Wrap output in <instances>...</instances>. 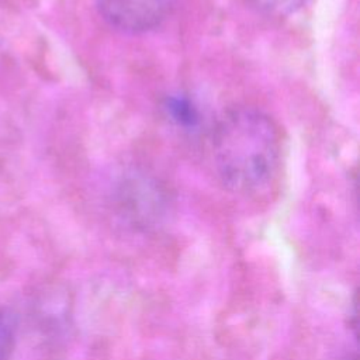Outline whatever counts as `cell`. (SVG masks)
<instances>
[{"instance_id":"5b68a950","label":"cell","mask_w":360,"mask_h":360,"mask_svg":"<svg viewBox=\"0 0 360 360\" xmlns=\"http://www.w3.org/2000/svg\"><path fill=\"white\" fill-rule=\"evenodd\" d=\"M260 11L270 15H288L302 6L305 0H250Z\"/></svg>"},{"instance_id":"7a4b0ae2","label":"cell","mask_w":360,"mask_h":360,"mask_svg":"<svg viewBox=\"0 0 360 360\" xmlns=\"http://www.w3.org/2000/svg\"><path fill=\"white\" fill-rule=\"evenodd\" d=\"M117 210L134 226L148 228L162 219L169 195L163 184L143 172L124 174L115 188Z\"/></svg>"},{"instance_id":"3957f363","label":"cell","mask_w":360,"mask_h":360,"mask_svg":"<svg viewBox=\"0 0 360 360\" xmlns=\"http://www.w3.org/2000/svg\"><path fill=\"white\" fill-rule=\"evenodd\" d=\"M101 17L124 32H145L160 25L174 0H96Z\"/></svg>"},{"instance_id":"277c9868","label":"cell","mask_w":360,"mask_h":360,"mask_svg":"<svg viewBox=\"0 0 360 360\" xmlns=\"http://www.w3.org/2000/svg\"><path fill=\"white\" fill-rule=\"evenodd\" d=\"M15 346V321L13 315L0 308V360H8Z\"/></svg>"},{"instance_id":"6da1fadb","label":"cell","mask_w":360,"mask_h":360,"mask_svg":"<svg viewBox=\"0 0 360 360\" xmlns=\"http://www.w3.org/2000/svg\"><path fill=\"white\" fill-rule=\"evenodd\" d=\"M214 169L236 193H256L274 177L280 162L276 124L255 108L228 111L215 125L211 139Z\"/></svg>"}]
</instances>
